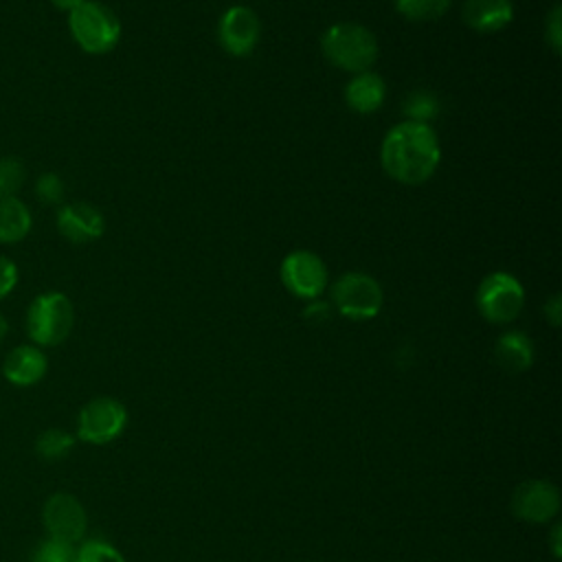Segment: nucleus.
<instances>
[{
  "instance_id": "obj_1",
  "label": "nucleus",
  "mask_w": 562,
  "mask_h": 562,
  "mask_svg": "<svg viewBox=\"0 0 562 562\" xmlns=\"http://www.w3.org/2000/svg\"><path fill=\"white\" fill-rule=\"evenodd\" d=\"M441 149L428 123L402 121L393 125L380 145V162L389 178L400 184H422L439 167Z\"/></svg>"
},
{
  "instance_id": "obj_2",
  "label": "nucleus",
  "mask_w": 562,
  "mask_h": 562,
  "mask_svg": "<svg viewBox=\"0 0 562 562\" xmlns=\"http://www.w3.org/2000/svg\"><path fill=\"white\" fill-rule=\"evenodd\" d=\"M325 59L347 72H364L378 59V40L373 31L358 22H336L321 37Z\"/></svg>"
},
{
  "instance_id": "obj_3",
  "label": "nucleus",
  "mask_w": 562,
  "mask_h": 562,
  "mask_svg": "<svg viewBox=\"0 0 562 562\" xmlns=\"http://www.w3.org/2000/svg\"><path fill=\"white\" fill-rule=\"evenodd\" d=\"M68 29L77 46L90 55L110 53L121 40L116 13L97 0H86L68 13Z\"/></svg>"
},
{
  "instance_id": "obj_4",
  "label": "nucleus",
  "mask_w": 562,
  "mask_h": 562,
  "mask_svg": "<svg viewBox=\"0 0 562 562\" xmlns=\"http://www.w3.org/2000/svg\"><path fill=\"white\" fill-rule=\"evenodd\" d=\"M75 325V310L64 292L37 294L26 310V334L37 347L61 345Z\"/></svg>"
},
{
  "instance_id": "obj_5",
  "label": "nucleus",
  "mask_w": 562,
  "mask_h": 562,
  "mask_svg": "<svg viewBox=\"0 0 562 562\" xmlns=\"http://www.w3.org/2000/svg\"><path fill=\"white\" fill-rule=\"evenodd\" d=\"M331 303L345 318L369 321L380 314L384 292L371 274L345 272L331 285Z\"/></svg>"
},
{
  "instance_id": "obj_6",
  "label": "nucleus",
  "mask_w": 562,
  "mask_h": 562,
  "mask_svg": "<svg viewBox=\"0 0 562 562\" xmlns=\"http://www.w3.org/2000/svg\"><path fill=\"white\" fill-rule=\"evenodd\" d=\"M525 305L522 283L503 270L490 272L476 290V307L487 323L505 325L512 323Z\"/></svg>"
},
{
  "instance_id": "obj_7",
  "label": "nucleus",
  "mask_w": 562,
  "mask_h": 562,
  "mask_svg": "<svg viewBox=\"0 0 562 562\" xmlns=\"http://www.w3.org/2000/svg\"><path fill=\"white\" fill-rule=\"evenodd\" d=\"M127 424L125 406L114 397L90 400L77 417V437L92 446L114 441Z\"/></svg>"
},
{
  "instance_id": "obj_8",
  "label": "nucleus",
  "mask_w": 562,
  "mask_h": 562,
  "mask_svg": "<svg viewBox=\"0 0 562 562\" xmlns=\"http://www.w3.org/2000/svg\"><path fill=\"white\" fill-rule=\"evenodd\" d=\"M285 290L305 301L318 299L327 288V266L312 250H292L283 257L279 268Z\"/></svg>"
},
{
  "instance_id": "obj_9",
  "label": "nucleus",
  "mask_w": 562,
  "mask_h": 562,
  "mask_svg": "<svg viewBox=\"0 0 562 562\" xmlns=\"http://www.w3.org/2000/svg\"><path fill=\"white\" fill-rule=\"evenodd\" d=\"M261 37V22L250 7H228L217 22L220 46L233 57H246L255 50Z\"/></svg>"
},
{
  "instance_id": "obj_10",
  "label": "nucleus",
  "mask_w": 562,
  "mask_h": 562,
  "mask_svg": "<svg viewBox=\"0 0 562 562\" xmlns=\"http://www.w3.org/2000/svg\"><path fill=\"white\" fill-rule=\"evenodd\" d=\"M42 520L48 531V538L75 544L86 533V509L83 505L68 492H55L48 496L42 509Z\"/></svg>"
},
{
  "instance_id": "obj_11",
  "label": "nucleus",
  "mask_w": 562,
  "mask_h": 562,
  "mask_svg": "<svg viewBox=\"0 0 562 562\" xmlns=\"http://www.w3.org/2000/svg\"><path fill=\"white\" fill-rule=\"evenodd\" d=\"M560 509V492L549 481H525L512 494V512L533 525L549 522Z\"/></svg>"
},
{
  "instance_id": "obj_12",
  "label": "nucleus",
  "mask_w": 562,
  "mask_h": 562,
  "mask_svg": "<svg viewBox=\"0 0 562 562\" xmlns=\"http://www.w3.org/2000/svg\"><path fill=\"white\" fill-rule=\"evenodd\" d=\"M57 231L70 244H88L103 235L105 217L88 202H68L57 211Z\"/></svg>"
},
{
  "instance_id": "obj_13",
  "label": "nucleus",
  "mask_w": 562,
  "mask_h": 562,
  "mask_svg": "<svg viewBox=\"0 0 562 562\" xmlns=\"http://www.w3.org/2000/svg\"><path fill=\"white\" fill-rule=\"evenodd\" d=\"M48 369V360L37 345H18L2 362V375L13 386L37 384Z\"/></svg>"
},
{
  "instance_id": "obj_14",
  "label": "nucleus",
  "mask_w": 562,
  "mask_h": 562,
  "mask_svg": "<svg viewBox=\"0 0 562 562\" xmlns=\"http://www.w3.org/2000/svg\"><path fill=\"white\" fill-rule=\"evenodd\" d=\"M461 15L472 31L496 33L507 24H512L514 2L512 0H465Z\"/></svg>"
},
{
  "instance_id": "obj_15",
  "label": "nucleus",
  "mask_w": 562,
  "mask_h": 562,
  "mask_svg": "<svg viewBox=\"0 0 562 562\" xmlns=\"http://www.w3.org/2000/svg\"><path fill=\"white\" fill-rule=\"evenodd\" d=\"M384 97H386L384 79L373 70L356 72L345 86V103L358 114H371L380 110V105L384 103Z\"/></svg>"
},
{
  "instance_id": "obj_16",
  "label": "nucleus",
  "mask_w": 562,
  "mask_h": 562,
  "mask_svg": "<svg viewBox=\"0 0 562 562\" xmlns=\"http://www.w3.org/2000/svg\"><path fill=\"white\" fill-rule=\"evenodd\" d=\"M496 362L509 373H522L533 362V342L522 331H507L494 345Z\"/></svg>"
},
{
  "instance_id": "obj_17",
  "label": "nucleus",
  "mask_w": 562,
  "mask_h": 562,
  "mask_svg": "<svg viewBox=\"0 0 562 562\" xmlns=\"http://www.w3.org/2000/svg\"><path fill=\"white\" fill-rule=\"evenodd\" d=\"M33 220L29 206L9 193H0V244H18L31 233Z\"/></svg>"
},
{
  "instance_id": "obj_18",
  "label": "nucleus",
  "mask_w": 562,
  "mask_h": 562,
  "mask_svg": "<svg viewBox=\"0 0 562 562\" xmlns=\"http://www.w3.org/2000/svg\"><path fill=\"white\" fill-rule=\"evenodd\" d=\"M75 437L61 428H48L37 435L35 439V452L44 461H59L70 454L75 448Z\"/></svg>"
},
{
  "instance_id": "obj_19",
  "label": "nucleus",
  "mask_w": 562,
  "mask_h": 562,
  "mask_svg": "<svg viewBox=\"0 0 562 562\" xmlns=\"http://www.w3.org/2000/svg\"><path fill=\"white\" fill-rule=\"evenodd\" d=\"M439 99L432 90H413L404 101H402V112L406 114V121H417V123H428L439 114Z\"/></svg>"
},
{
  "instance_id": "obj_20",
  "label": "nucleus",
  "mask_w": 562,
  "mask_h": 562,
  "mask_svg": "<svg viewBox=\"0 0 562 562\" xmlns=\"http://www.w3.org/2000/svg\"><path fill=\"white\" fill-rule=\"evenodd\" d=\"M400 15L413 22H432L450 9V0H395Z\"/></svg>"
},
{
  "instance_id": "obj_21",
  "label": "nucleus",
  "mask_w": 562,
  "mask_h": 562,
  "mask_svg": "<svg viewBox=\"0 0 562 562\" xmlns=\"http://www.w3.org/2000/svg\"><path fill=\"white\" fill-rule=\"evenodd\" d=\"M31 562H75V547L46 538L31 553Z\"/></svg>"
},
{
  "instance_id": "obj_22",
  "label": "nucleus",
  "mask_w": 562,
  "mask_h": 562,
  "mask_svg": "<svg viewBox=\"0 0 562 562\" xmlns=\"http://www.w3.org/2000/svg\"><path fill=\"white\" fill-rule=\"evenodd\" d=\"M75 562H125V558L103 540H88L75 551Z\"/></svg>"
},
{
  "instance_id": "obj_23",
  "label": "nucleus",
  "mask_w": 562,
  "mask_h": 562,
  "mask_svg": "<svg viewBox=\"0 0 562 562\" xmlns=\"http://www.w3.org/2000/svg\"><path fill=\"white\" fill-rule=\"evenodd\" d=\"M24 182V165L18 158H0V193L15 195Z\"/></svg>"
},
{
  "instance_id": "obj_24",
  "label": "nucleus",
  "mask_w": 562,
  "mask_h": 562,
  "mask_svg": "<svg viewBox=\"0 0 562 562\" xmlns=\"http://www.w3.org/2000/svg\"><path fill=\"white\" fill-rule=\"evenodd\" d=\"M64 191H66L64 189V180L57 173H53V171L42 173L37 178V182H35V195L44 204H61Z\"/></svg>"
},
{
  "instance_id": "obj_25",
  "label": "nucleus",
  "mask_w": 562,
  "mask_h": 562,
  "mask_svg": "<svg viewBox=\"0 0 562 562\" xmlns=\"http://www.w3.org/2000/svg\"><path fill=\"white\" fill-rule=\"evenodd\" d=\"M544 40L551 46V50L558 55L562 50V15H560V4L551 9V13L544 20Z\"/></svg>"
},
{
  "instance_id": "obj_26",
  "label": "nucleus",
  "mask_w": 562,
  "mask_h": 562,
  "mask_svg": "<svg viewBox=\"0 0 562 562\" xmlns=\"http://www.w3.org/2000/svg\"><path fill=\"white\" fill-rule=\"evenodd\" d=\"M15 285H18V266L9 257L0 255V301L9 296Z\"/></svg>"
},
{
  "instance_id": "obj_27",
  "label": "nucleus",
  "mask_w": 562,
  "mask_h": 562,
  "mask_svg": "<svg viewBox=\"0 0 562 562\" xmlns=\"http://www.w3.org/2000/svg\"><path fill=\"white\" fill-rule=\"evenodd\" d=\"M303 316H305L307 321H312V323H323V321L329 316V305L323 303V301H318V299H314V301L305 307Z\"/></svg>"
},
{
  "instance_id": "obj_28",
  "label": "nucleus",
  "mask_w": 562,
  "mask_h": 562,
  "mask_svg": "<svg viewBox=\"0 0 562 562\" xmlns=\"http://www.w3.org/2000/svg\"><path fill=\"white\" fill-rule=\"evenodd\" d=\"M560 316H562V301H560V294H553L547 303H544V318L558 327L560 325Z\"/></svg>"
},
{
  "instance_id": "obj_29",
  "label": "nucleus",
  "mask_w": 562,
  "mask_h": 562,
  "mask_svg": "<svg viewBox=\"0 0 562 562\" xmlns=\"http://www.w3.org/2000/svg\"><path fill=\"white\" fill-rule=\"evenodd\" d=\"M59 11H72V9H77L81 2H86V0H50Z\"/></svg>"
},
{
  "instance_id": "obj_30",
  "label": "nucleus",
  "mask_w": 562,
  "mask_h": 562,
  "mask_svg": "<svg viewBox=\"0 0 562 562\" xmlns=\"http://www.w3.org/2000/svg\"><path fill=\"white\" fill-rule=\"evenodd\" d=\"M560 525H555L553 527V536H551V547H553V555L555 558H560Z\"/></svg>"
},
{
  "instance_id": "obj_31",
  "label": "nucleus",
  "mask_w": 562,
  "mask_h": 562,
  "mask_svg": "<svg viewBox=\"0 0 562 562\" xmlns=\"http://www.w3.org/2000/svg\"><path fill=\"white\" fill-rule=\"evenodd\" d=\"M7 334H9V323H7L4 314L0 312V342L7 338Z\"/></svg>"
}]
</instances>
